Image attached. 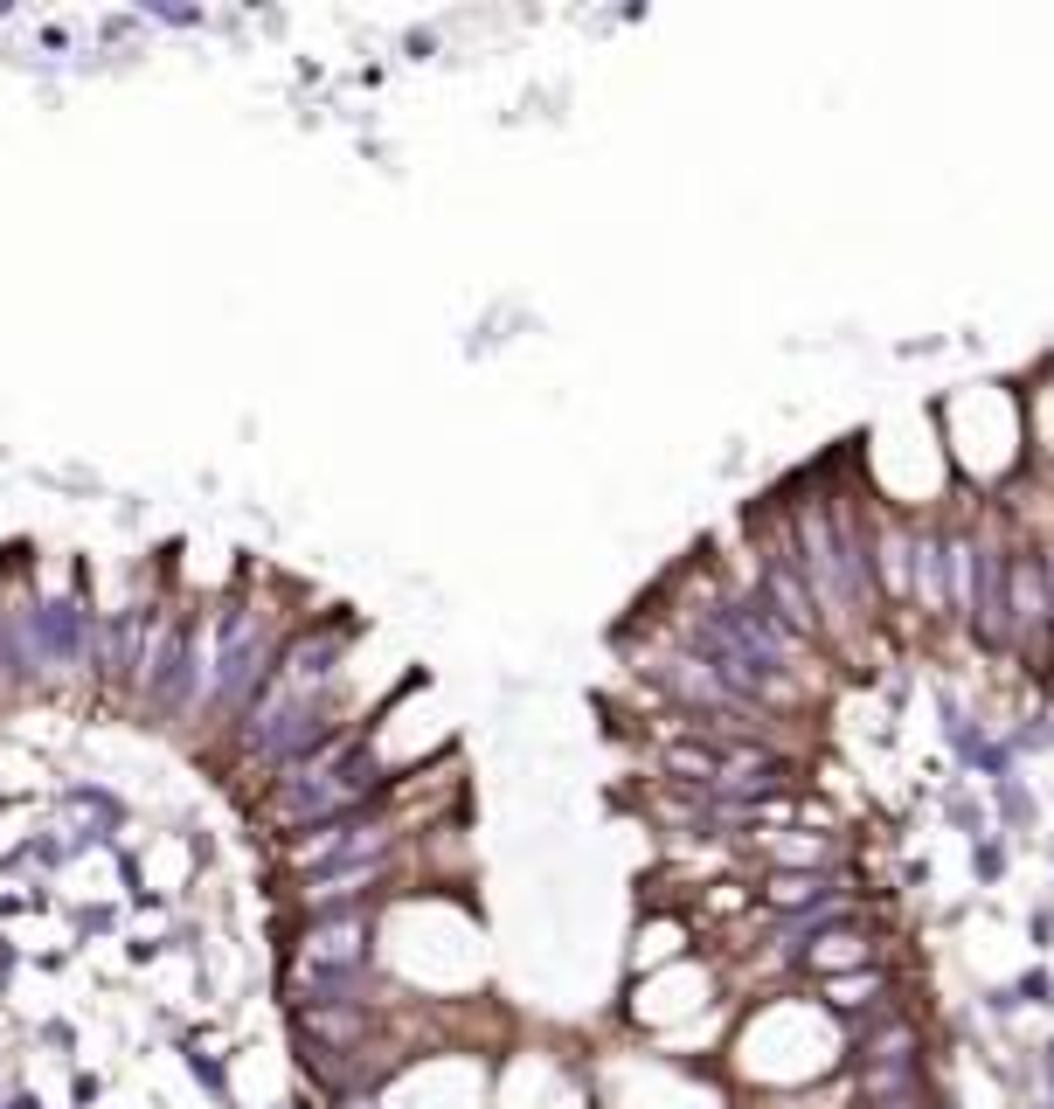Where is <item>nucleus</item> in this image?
<instances>
[{"instance_id":"obj_1","label":"nucleus","mask_w":1054,"mask_h":1109,"mask_svg":"<svg viewBox=\"0 0 1054 1109\" xmlns=\"http://www.w3.org/2000/svg\"><path fill=\"white\" fill-rule=\"evenodd\" d=\"M278 652H285V638H278L271 611L250 604V596H230V604L216 611V645H209V687H201V701H209L216 714H236L264 693V680H271Z\"/></svg>"},{"instance_id":"obj_2","label":"nucleus","mask_w":1054,"mask_h":1109,"mask_svg":"<svg viewBox=\"0 0 1054 1109\" xmlns=\"http://www.w3.org/2000/svg\"><path fill=\"white\" fill-rule=\"evenodd\" d=\"M0 687H22V673H14V645H8V617H0Z\"/></svg>"}]
</instances>
